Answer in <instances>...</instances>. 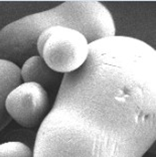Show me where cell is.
Listing matches in <instances>:
<instances>
[{"instance_id": "cell-7", "label": "cell", "mask_w": 156, "mask_h": 157, "mask_svg": "<svg viewBox=\"0 0 156 157\" xmlns=\"http://www.w3.org/2000/svg\"><path fill=\"white\" fill-rule=\"evenodd\" d=\"M0 157H33V152L22 142H5L0 144Z\"/></svg>"}, {"instance_id": "cell-4", "label": "cell", "mask_w": 156, "mask_h": 157, "mask_svg": "<svg viewBox=\"0 0 156 157\" xmlns=\"http://www.w3.org/2000/svg\"><path fill=\"white\" fill-rule=\"evenodd\" d=\"M5 109L21 126L31 128L41 124L48 113V96L41 86L21 83L8 94Z\"/></svg>"}, {"instance_id": "cell-3", "label": "cell", "mask_w": 156, "mask_h": 157, "mask_svg": "<svg viewBox=\"0 0 156 157\" xmlns=\"http://www.w3.org/2000/svg\"><path fill=\"white\" fill-rule=\"evenodd\" d=\"M89 44L85 35L78 30L54 26L40 34L36 48L54 72L69 74L85 63L89 56Z\"/></svg>"}, {"instance_id": "cell-6", "label": "cell", "mask_w": 156, "mask_h": 157, "mask_svg": "<svg viewBox=\"0 0 156 157\" xmlns=\"http://www.w3.org/2000/svg\"><path fill=\"white\" fill-rule=\"evenodd\" d=\"M20 77L24 83H34L44 88L54 84L58 80L59 74L54 72L41 56H35L23 63L20 69Z\"/></svg>"}, {"instance_id": "cell-1", "label": "cell", "mask_w": 156, "mask_h": 157, "mask_svg": "<svg viewBox=\"0 0 156 157\" xmlns=\"http://www.w3.org/2000/svg\"><path fill=\"white\" fill-rule=\"evenodd\" d=\"M156 139V51L130 36L89 44L65 74L33 157H142Z\"/></svg>"}, {"instance_id": "cell-5", "label": "cell", "mask_w": 156, "mask_h": 157, "mask_svg": "<svg viewBox=\"0 0 156 157\" xmlns=\"http://www.w3.org/2000/svg\"><path fill=\"white\" fill-rule=\"evenodd\" d=\"M21 83L19 67L11 62L0 59V131L11 121L5 109L6 97Z\"/></svg>"}, {"instance_id": "cell-2", "label": "cell", "mask_w": 156, "mask_h": 157, "mask_svg": "<svg viewBox=\"0 0 156 157\" xmlns=\"http://www.w3.org/2000/svg\"><path fill=\"white\" fill-rule=\"evenodd\" d=\"M72 28L83 33L89 44L115 36L116 27L109 9L96 0H69L47 11L22 17L0 30V59L23 63L40 56L36 42L44 29Z\"/></svg>"}]
</instances>
